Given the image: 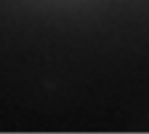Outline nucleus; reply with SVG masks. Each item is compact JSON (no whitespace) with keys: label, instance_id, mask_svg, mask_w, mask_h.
I'll use <instances>...</instances> for the list:
<instances>
[]
</instances>
